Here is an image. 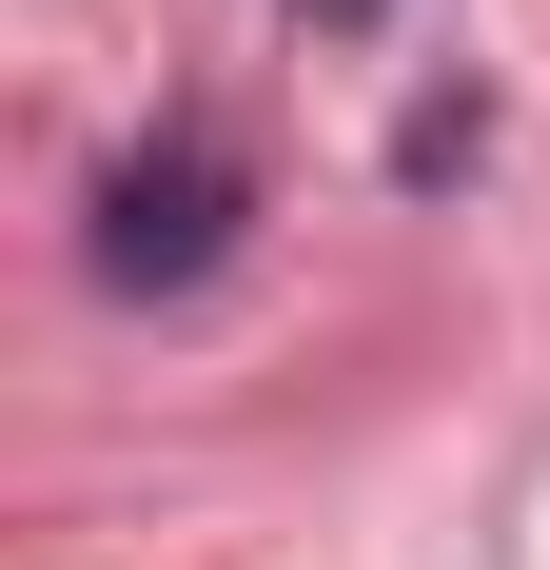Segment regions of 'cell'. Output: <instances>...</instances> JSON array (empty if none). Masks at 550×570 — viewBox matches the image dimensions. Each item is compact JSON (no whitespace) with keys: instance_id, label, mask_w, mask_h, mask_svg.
I'll return each mask as SVG.
<instances>
[{"instance_id":"1","label":"cell","mask_w":550,"mask_h":570,"mask_svg":"<svg viewBox=\"0 0 550 570\" xmlns=\"http://www.w3.org/2000/svg\"><path fill=\"white\" fill-rule=\"evenodd\" d=\"M217 256H236V158H217V138H177V158H118V197H99V276H118V295L217 276Z\"/></svg>"},{"instance_id":"2","label":"cell","mask_w":550,"mask_h":570,"mask_svg":"<svg viewBox=\"0 0 550 570\" xmlns=\"http://www.w3.org/2000/svg\"><path fill=\"white\" fill-rule=\"evenodd\" d=\"M315 20H374V0H315Z\"/></svg>"}]
</instances>
